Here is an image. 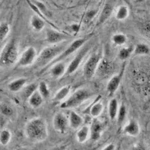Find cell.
<instances>
[{
    "mask_svg": "<svg viewBox=\"0 0 150 150\" xmlns=\"http://www.w3.org/2000/svg\"><path fill=\"white\" fill-rule=\"evenodd\" d=\"M102 131V124L101 123V122L96 119L93 121V122H92V126L90 128V137H89V139L93 142L98 141L99 139L101 138Z\"/></svg>",
    "mask_w": 150,
    "mask_h": 150,
    "instance_id": "7c38bea8",
    "label": "cell"
},
{
    "mask_svg": "<svg viewBox=\"0 0 150 150\" xmlns=\"http://www.w3.org/2000/svg\"><path fill=\"white\" fill-rule=\"evenodd\" d=\"M38 89V85L36 83H31L28 86H25L21 91H23V96L26 100H28L30 96L36 89Z\"/></svg>",
    "mask_w": 150,
    "mask_h": 150,
    "instance_id": "4dcf8cb0",
    "label": "cell"
},
{
    "mask_svg": "<svg viewBox=\"0 0 150 150\" xmlns=\"http://www.w3.org/2000/svg\"><path fill=\"white\" fill-rule=\"evenodd\" d=\"M69 37L70 36L68 35L60 33L54 29H47L46 31V41L52 45L60 44L62 41L68 40Z\"/></svg>",
    "mask_w": 150,
    "mask_h": 150,
    "instance_id": "30bf717a",
    "label": "cell"
},
{
    "mask_svg": "<svg viewBox=\"0 0 150 150\" xmlns=\"http://www.w3.org/2000/svg\"><path fill=\"white\" fill-rule=\"evenodd\" d=\"M92 36V35H89L86 36V37L81 38H78L77 40H74L73 42L71 43L70 45H68V47L65 48L62 53L56 57L51 63L55 64L56 62H59L62 61V60L65 59V58L68 57L69 56H71V54H73L74 53H75L76 51L79 50L80 48L82 47L84 45L86 44L87 41H89V39Z\"/></svg>",
    "mask_w": 150,
    "mask_h": 150,
    "instance_id": "5b68a950",
    "label": "cell"
},
{
    "mask_svg": "<svg viewBox=\"0 0 150 150\" xmlns=\"http://www.w3.org/2000/svg\"><path fill=\"white\" fill-rule=\"evenodd\" d=\"M104 110V105L101 102L98 101V102L94 103L93 105L90 108V115L95 119H97L98 116H101Z\"/></svg>",
    "mask_w": 150,
    "mask_h": 150,
    "instance_id": "d4e9b609",
    "label": "cell"
},
{
    "mask_svg": "<svg viewBox=\"0 0 150 150\" xmlns=\"http://www.w3.org/2000/svg\"><path fill=\"white\" fill-rule=\"evenodd\" d=\"M101 62V55L94 53L89 56L83 67V75L86 80H89L93 77Z\"/></svg>",
    "mask_w": 150,
    "mask_h": 150,
    "instance_id": "8992f818",
    "label": "cell"
},
{
    "mask_svg": "<svg viewBox=\"0 0 150 150\" xmlns=\"http://www.w3.org/2000/svg\"><path fill=\"white\" fill-rule=\"evenodd\" d=\"M140 131V125H139L138 122L134 120H130L123 129V132L125 134L131 137L138 136Z\"/></svg>",
    "mask_w": 150,
    "mask_h": 150,
    "instance_id": "5bb4252c",
    "label": "cell"
},
{
    "mask_svg": "<svg viewBox=\"0 0 150 150\" xmlns=\"http://www.w3.org/2000/svg\"><path fill=\"white\" fill-rule=\"evenodd\" d=\"M37 52L35 48L29 47L23 52L17 62V67H27L35 63L37 59Z\"/></svg>",
    "mask_w": 150,
    "mask_h": 150,
    "instance_id": "52a82bcc",
    "label": "cell"
},
{
    "mask_svg": "<svg viewBox=\"0 0 150 150\" xmlns=\"http://www.w3.org/2000/svg\"><path fill=\"white\" fill-rule=\"evenodd\" d=\"M68 123L69 127L74 130H78L83 124V119L78 113L74 111H71L68 116Z\"/></svg>",
    "mask_w": 150,
    "mask_h": 150,
    "instance_id": "4fadbf2b",
    "label": "cell"
},
{
    "mask_svg": "<svg viewBox=\"0 0 150 150\" xmlns=\"http://www.w3.org/2000/svg\"><path fill=\"white\" fill-rule=\"evenodd\" d=\"M92 92L86 89H79L62 101L60 105L62 109H72L77 108L92 96Z\"/></svg>",
    "mask_w": 150,
    "mask_h": 150,
    "instance_id": "277c9868",
    "label": "cell"
},
{
    "mask_svg": "<svg viewBox=\"0 0 150 150\" xmlns=\"http://www.w3.org/2000/svg\"><path fill=\"white\" fill-rule=\"evenodd\" d=\"M38 91L41 94V96H42L44 99H47L50 97V92L49 87H48L47 84L45 82L42 81L38 85Z\"/></svg>",
    "mask_w": 150,
    "mask_h": 150,
    "instance_id": "f546056e",
    "label": "cell"
},
{
    "mask_svg": "<svg viewBox=\"0 0 150 150\" xmlns=\"http://www.w3.org/2000/svg\"><path fill=\"white\" fill-rule=\"evenodd\" d=\"M0 113L5 117H12L14 114V110L9 104L2 102L0 104Z\"/></svg>",
    "mask_w": 150,
    "mask_h": 150,
    "instance_id": "cb8c5ba5",
    "label": "cell"
},
{
    "mask_svg": "<svg viewBox=\"0 0 150 150\" xmlns=\"http://www.w3.org/2000/svg\"><path fill=\"white\" fill-rule=\"evenodd\" d=\"M111 41L116 46H122L127 42V37L122 33H116L112 36Z\"/></svg>",
    "mask_w": 150,
    "mask_h": 150,
    "instance_id": "4316f807",
    "label": "cell"
},
{
    "mask_svg": "<svg viewBox=\"0 0 150 150\" xmlns=\"http://www.w3.org/2000/svg\"><path fill=\"white\" fill-rule=\"evenodd\" d=\"M53 150H60V149H53Z\"/></svg>",
    "mask_w": 150,
    "mask_h": 150,
    "instance_id": "ab89813d",
    "label": "cell"
},
{
    "mask_svg": "<svg viewBox=\"0 0 150 150\" xmlns=\"http://www.w3.org/2000/svg\"><path fill=\"white\" fill-rule=\"evenodd\" d=\"M96 13H97V11H94V10H91L89 11L88 13H87V17L88 18H92L94 16L96 15Z\"/></svg>",
    "mask_w": 150,
    "mask_h": 150,
    "instance_id": "74e56055",
    "label": "cell"
},
{
    "mask_svg": "<svg viewBox=\"0 0 150 150\" xmlns=\"http://www.w3.org/2000/svg\"><path fill=\"white\" fill-rule=\"evenodd\" d=\"M123 74H124V69H122L120 74L114 75L113 77H111L110 80L108 82V86H107V91H108V96H112L115 94V92L117 91V89H119Z\"/></svg>",
    "mask_w": 150,
    "mask_h": 150,
    "instance_id": "8fae6325",
    "label": "cell"
},
{
    "mask_svg": "<svg viewBox=\"0 0 150 150\" xmlns=\"http://www.w3.org/2000/svg\"><path fill=\"white\" fill-rule=\"evenodd\" d=\"M128 14H129V11H128V7L125 5H121L118 8L116 14V19L120 21H124L128 17Z\"/></svg>",
    "mask_w": 150,
    "mask_h": 150,
    "instance_id": "f1b7e54d",
    "label": "cell"
},
{
    "mask_svg": "<svg viewBox=\"0 0 150 150\" xmlns=\"http://www.w3.org/2000/svg\"><path fill=\"white\" fill-rule=\"evenodd\" d=\"M34 4L36 5V7L38 8V9L39 12L42 13L44 15H45L46 17H49L51 16V13L50 12V11L47 8L46 6H45V5L42 3V2H35Z\"/></svg>",
    "mask_w": 150,
    "mask_h": 150,
    "instance_id": "e575fe53",
    "label": "cell"
},
{
    "mask_svg": "<svg viewBox=\"0 0 150 150\" xmlns=\"http://www.w3.org/2000/svg\"><path fill=\"white\" fill-rule=\"evenodd\" d=\"M130 150H146V149L143 148L141 145H140V144H136V145H134L133 146H131V148L130 149Z\"/></svg>",
    "mask_w": 150,
    "mask_h": 150,
    "instance_id": "8d00e7d4",
    "label": "cell"
},
{
    "mask_svg": "<svg viewBox=\"0 0 150 150\" xmlns=\"http://www.w3.org/2000/svg\"><path fill=\"white\" fill-rule=\"evenodd\" d=\"M133 53L135 56H142L148 55L150 53V48L144 43H139L134 48Z\"/></svg>",
    "mask_w": 150,
    "mask_h": 150,
    "instance_id": "603a6c76",
    "label": "cell"
},
{
    "mask_svg": "<svg viewBox=\"0 0 150 150\" xmlns=\"http://www.w3.org/2000/svg\"><path fill=\"white\" fill-rule=\"evenodd\" d=\"M133 47H128L122 48L119 52V58L121 60H126L133 53Z\"/></svg>",
    "mask_w": 150,
    "mask_h": 150,
    "instance_id": "836d02e7",
    "label": "cell"
},
{
    "mask_svg": "<svg viewBox=\"0 0 150 150\" xmlns=\"http://www.w3.org/2000/svg\"><path fill=\"white\" fill-rule=\"evenodd\" d=\"M101 150H116V146L112 143H110V144H108L104 146Z\"/></svg>",
    "mask_w": 150,
    "mask_h": 150,
    "instance_id": "d590c367",
    "label": "cell"
},
{
    "mask_svg": "<svg viewBox=\"0 0 150 150\" xmlns=\"http://www.w3.org/2000/svg\"><path fill=\"white\" fill-rule=\"evenodd\" d=\"M25 133L33 142H43L48 136L47 122L42 118H35L26 124Z\"/></svg>",
    "mask_w": 150,
    "mask_h": 150,
    "instance_id": "6da1fadb",
    "label": "cell"
},
{
    "mask_svg": "<svg viewBox=\"0 0 150 150\" xmlns=\"http://www.w3.org/2000/svg\"><path fill=\"white\" fill-rule=\"evenodd\" d=\"M31 26L35 32H41L45 27V22L38 16H33L30 21Z\"/></svg>",
    "mask_w": 150,
    "mask_h": 150,
    "instance_id": "7402d4cb",
    "label": "cell"
},
{
    "mask_svg": "<svg viewBox=\"0 0 150 150\" xmlns=\"http://www.w3.org/2000/svg\"><path fill=\"white\" fill-rule=\"evenodd\" d=\"M127 116V108L125 104H122L119 108V110H118L117 116H116V120L119 124H122L123 122L125 121V118Z\"/></svg>",
    "mask_w": 150,
    "mask_h": 150,
    "instance_id": "d6a6232c",
    "label": "cell"
},
{
    "mask_svg": "<svg viewBox=\"0 0 150 150\" xmlns=\"http://www.w3.org/2000/svg\"><path fill=\"white\" fill-rule=\"evenodd\" d=\"M89 47L86 46L78 52V53L76 55V56L71 60L70 64L67 67L65 75L68 76V75L72 74L74 73L78 69L79 67L80 66V64L82 62L83 59V58L85 57L86 55L87 52L89 51Z\"/></svg>",
    "mask_w": 150,
    "mask_h": 150,
    "instance_id": "9c48e42d",
    "label": "cell"
},
{
    "mask_svg": "<svg viewBox=\"0 0 150 150\" xmlns=\"http://www.w3.org/2000/svg\"><path fill=\"white\" fill-rule=\"evenodd\" d=\"M11 139V134L8 129H2L0 131V144L7 146Z\"/></svg>",
    "mask_w": 150,
    "mask_h": 150,
    "instance_id": "83f0119b",
    "label": "cell"
},
{
    "mask_svg": "<svg viewBox=\"0 0 150 150\" xmlns=\"http://www.w3.org/2000/svg\"><path fill=\"white\" fill-rule=\"evenodd\" d=\"M28 102L33 108H38L42 105L43 102H44V98L41 96L39 92L38 91V89H36L29 98Z\"/></svg>",
    "mask_w": 150,
    "mask_h": 150,
    "instance_id": "ac0fdd59",
    "label": "cell"
},
{
    "mask_svg": "<svg viewBox=\"0 0 150 150\" xmlns=\"http://www.w3.org/2000/svg\"><path fill=\"white\" fill-rule=\"evenodd\" d=\"M10 33V26L6 22L0 23V41H2L6 38Z\"/></svg>",
    "mask_w": 150,
    "mask_h": 150,
    "instance_id": "1f68e13d",
    "label": "cell"
},
{
    "mask_svg": "<svg viewBox=\"0 0 150 150\" xmlns=\"http://www.w3.org/2000/svg\"><path fill=\"white\" fill-rule=\"evenodd\" d=\"M76 137H77V140L78 143H86L90 137V128L86 125L81 126L77 131Z\"/></svg>",
    "mask_w": 150,
    "mask_h": 150,
    "instance_id": "d6986e66",
    "label": "cell"
},
{
    "mask_svg": "<svg viewBox=\"0 0 150 150\" xmlns=\"http://www.w3.org/2000/svg\"><path fill=\"white\" fill-rule=\"evenodd\" d=\"M67 67L65 64L62 62H56L53 64V66L50 68V74L55 78H59V77H62L64 74H65Z\"/></svg>",
    "mask_w": 150,
    "mask_h": 150,
    "instance_id": "e0dca14e",
    "label": "cell"
},
{
    "mask_svg": "<svg viewBox=\"0 0 150 150\" xmlns=\"http://www.w3.org/2000/svg\"><path fill=\"white\" fill-rule=\"evenodd\" d=\"M70 92V86H65L62 87L61 89H59V90L56 92L53 99L56 101H62H62H65V99L68 97Z\"/></svg>",
    "mask_w": 150,
    "mask_h": 150,
    "instance_id": "44dd1931",
    "label": "cell"
},
{
    "mask_svg": "<svg viewBox=\"0 0 150 150\" xmlns=\"http://www.w3.org/2000/svg\"><path fill=\"white\" fill-rule=\"evenodd\" d=\"M112 7L111 6L110 4H107V5H104V8H103L102 12H101V16L99 17L98 20V24H101L104 22H105L109 17L110 16L111 13H112Z\"/></svg>",
    "mask_w": 150,
    "mask_h": 150,
    "instance_id": "484cf974",
    "label": "cell"
},
{
    "mask_svg": "<svg viewBox=\"0 0 150 150\" xmlns=\"http://www.w3.org/2000/svg\"><path fill=\"white\" fill-rule=\"evenodd\" d=\"M97 71H98L100 75L102 77H109L110 74L112 73V65L108 60L102 59L101 60L100 63H99Z\"/></svg>",
    "mask_w": 150,
    "mask_h": 150,
    "instance_id": "2e32d148",
    "label": "cell"
},
{
    "mask_svg": "<svg viewBox=\"0 0 150 150\" xmlns=\"http://www.w3.org/2000/svg\"><path fill=\"white\" fill-rule=\"evenodd\" d=\"M19 59V48L14 39L9 41L0 52V67H8L17 63Z\"/></svg>",
    "mask_w": 150,
    "mask_h": 150,
    "instance_id": "7a4b0ae2",
    "label": "cell"
},
{
    "mask_svg": "<svg viewBox=\"0 0 150 150\" xmlns=\"http://www.w3.org/2000/svg\"><path fill=\"white\" fill-rule=\"evenodd\" d=\"M53 126L56 132L65 134L69 128L68 118L62 112H58L53 117Z\"/></svg>",
    "mask_w": 150,
    "mask_h": 150,
    "instance_id": "ba28073f",
    "label": "cell"
},
{
    "mask_svg": "<svg viewBox=\"0 0 150 150\" xmlns=\"http://www.w3.org/2000/svg\"><path fill=\"white\" fill-rule=\"evenodd\" d=\"M26 82H27V80L24 77L16 79V80H12L11 82L9 83L8 85V88L12 92H21L23 89L24 86H26Z\"/></svg>",
    "mask_w": 150,
    "mask_h": 150,
    "instance_id": "9a60e30c",
    "label": "cell"
},
{
    "mask_svg": "<svg viewBox=\"0 0 150 150\" xmlns=\"http://www.w3.org/2000/svg\"><path fill=\"white\" fill-rule=\"evenodd\" d=\"M119 108H120V106H119L117 100L115 98L111 99L109 102V104H108V115H109L110 120H112V121L116 119Z\"/></svg>",
    "mask_w": 150,
    "mask_h": 150,
    "instance_id": "ffe728a7",
    "label": "cell"
},
{
    "mask_svg": "<svg viewBox=\"0 0 150 150\" xmlns=\"http://www.w3.org/2000/svg\"><path fill=\"white\" fill-rule=\"evenodd\" d=\"M17 150H28V149H26V148H24V147H21V148L17 149Z\"/></svg>",
    "mask_w": 150,
    "mask_h": 150,
    "instance_id": "f35d334b",
    "label": "cell"
},
{
    "mask_svg": "<svg viewBox=\"0 0 150 150\" xmlns=\"http://www.w3.org/2000/svg\"><path fill=\"white\" fill-rule=\"evenodd\" d=\"M65 45H53L44 48L37 56L35 63L38 67H45L48 63H51L58 56H59L65 48Z\"/></svg>",
    "mask_w": 150,
    "mask_h": 150,
    "instance_id": "3957f363",
    "label": "cell"
}]
</instances>
